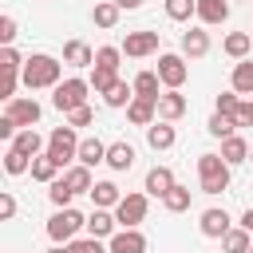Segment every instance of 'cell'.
<instances>
[{
  "label": "cell",
  "instance_id": "cell-1",
  "mask_svg": "<svg viewBox=\"0 0 253 253\" xmlns=\"http://www.w3.org/2000/svg\"><path fill=\"white\" fill-rule=\"evenodd\" d=\"M59 71H63V63L55 59V55H32V59H24V87L28 91H40V87H59Z\"/></svg>",
  "mask_w": 253,
  "mask_h": 253
},
{
  "label": "cell",
  "instance_id": "cell-2",
  "mask_svg": "<svg viewBox=\"0 0 253 253\" xmlns=\"http://www.w3.org/2000/svg\"><path fill=\"white\" fill-rule=\"evenodd\" d=\"M229 162L221 154H202L198 158V178H202V194H221L229 190Z\"/></svg>",
  "mask_w": 253,
  "mask_h": 253
},
{
  "label": "cell",
  "instance_id": "cell-3",
  "mask_svg": "<svg viewBox=\"0 0 253 253\" xmlns=\"http://www.w3.org/2000/svg\"><path fill=\"white\" fill-rule=\"evenodd\" d=\"M87 91H91V83H87V79H79V75H71V79H63V83L55 87L51 107H55V111H63V115H71V111L87 107Z\"/></svg>",
  "mask_w": 253,
  "mask_h": 253
},
{
  "label": "cell",
  "instance_id": "cell-4",
  "mask_svg": "<svg viewBox=\"0 0 253 253\" xmlns=\"http://www.w3.org/2000/svg\"><path fill=\"white\" fill-rule=\"evenodd\" d=\"M79 225H87V217L79 213V210H55L51 217H47V237L55 241V245H71V237L79 233Z\"/></svg>",
  "mask_w": 253,
  "mask_h": 253
},
{
  "label": "cell",
  "instance_id": "cell-5",
  "mask_svg": "<svg viewBox=\"0 0 253 253\" xmlns=\"http://www.w3.org/2000/svg\"><path fill=\"white\" fill-rule=\"evenodd\" d=\"M79 142H83V138H75V126L63 123V126H55V130L47 134V154H51L59 166H67L71 158H79Z\"/></svg>",
  "mask_w": 253,
  "mask_h": 253
},
{
  "label": "cell",
  "instance_id": "cell-6",
  "mask_svg": "<svg viewBox=\"0 0 253 253\" xmlns=\"http://www.w3.org/2000/svg\"><path fill=\"white\" fill-rule=\"evenodd\" d=\"M146 198L150 194H123V202L115 206V221L123 229H138V221H146Z\"/></svg>",
  "mask_w": 253,
  "mask_h": 253
},
{
  "label": "cell",
  "instance_id": "cell-7",
  "mask_svg": "<svg viewBox=\"0 0 253 253\" xmlns=\"http://www.w3.org/2000/svg\"><path fill=\"white\" fill-rule=\"evenodd\" d=\"M186 75H190V67H186V59H182V55H174V51L158 55V79H162V87H166V91H178V87L186 83Z\"/></svg>",
  "mask_w": 253,
  "mask_h": 253
},
{
  "label": "cell",
  "instance_id": "cell-8",
  "mask_svg": "<svg viewBox=\"0 0 253 253\" xmlns=\"http://www.w3.org/2000/svg\"><path fill=\"white\" fill-rule=\"evenodd\" d=\"M4 115H8V119H12L16 126H20V130H28V126H36V123H40V115H43V107H40L36 99H12Z\"/></svg>",
  "mask_w": 253,
  "mask_h": 253
},
{
  "label": "cell",
  "instance_id": "cell-9",
  "mask_svg": "<svg viewBox=\"0 0 253 253\" xmlns=\"http://www.w3.org/2000/svg\"><path fill=\"white\" fill-rule=\"evenodd\" d=\"M150 51H158V32H126V40H123V55L142 59V55H150Z\"/></svg>",
  "mask_w": 253,
  "mask_h": 253
},
{
  "label": "cell",
  "instance_id": "cell-10",
  "mask_svg": "<svg viewBox=\"0 0 253 253\" xmlns=\"http://www.w3.org/2000/svg\"><path fill=\"white\" fill-rule=\"evenodd\" d=\"M186 115V95L182 91H162L158 95V119L162 123H174V119H182Z\"/></svg>",
  "mask_w": 253,
  "mask_h": 253
},
{
  "label": "cell",
  "instance_id": "cell-11",
  "mask_svg": "<svg viewBox=\"0 0 253 253\" xmlns=\"http://www.w3.org/2000/svg\"><path fill=\"white\" fill-rule=\"evenodd\" d=\"M198 225H202V233H206V237H217V241L233 229V225H229V213H225V210H217V206H213V210H206Z\"/></svg>",
  "mask_w": 253,
  "mask_h": 253
},
{
  "label": "cell",
  "instance_id": "cell-12",
  "mask_svg": "<svg viewBox=\"0 0 253 253\" xmlns=\"http://www.w3.org/2000/svg\"><path fill=\"white\" fill-rule=\"evenodd\" d=\"M154 111H158V99H142V95H134V103L126 107V119H130L134 126H154Z\"/></svg>",
  "mask_w": 253,
  "mask_h": 253
},
{
  "label": "cell",
  "instance_id": "cell-13",
  "mask_svg": "<svg viewBox=\"0 0 253 253\" xmlns=\"http://www.w3.org/2000/svg\"><path fill=\"white\" fill-rule=\"evenodd\" d=\"M174 186H178V182H174V174H170L166 166H154V170L146 174V186H142V190H146L150 198H166Z\"/></svg>",
  "mask_w": 253,
  "mask_h": 253
},
{
  "label": "cell",
  "instance_id": "cell-14",
  "mask_svg": "<svg viewBox=\"0 0 253 253\" xmlns=\"http://www.w3.org/2000/svg\"><path fill=\"white\" fill-rule=\"evenodd\" d=\"M111 253H146V237L138 229H119L111 237Z\"/></svg>",
  "mask_w": 253,
  "mask_h": 253
},
{
  "label": "cell",
  "instance_id": "cell-15",
  "mask_svg": "<svg viewBox=\"0 0 253 253\" xmlns=\"http://www.w3.org/2000/svg\"><path fill=\"white\" fill-rule=\"evenodd\" d=\"M63 63H71V67H95V51L83 40H67L63 43Z\"/></svg>",
  "mask_w": 253,
  "mask_h": 253
},
{
  "label": "cell",
  "instance_id": "cell-16",
  "mask_svg": "<svg viewBox=\"0 0 253 253\" xmlns=\"http://www.w3.org/2000/svg\"><path fill=\"white\" fill-rule=\"evenodd\" d=\"M249 142L241 138V134H229V138H221V158L229 162V166H241V162H249Z\"/></svg>",
  "mask_w": 253,
  "mask_h": 253
},
{
  "label": "cell",
  "instance_id": "cell-17",
  "mask_svg": "<svg viewBox=\"0 0 253 253\" xmlns=\"http://www.w3.org/2000/svg\"><path fill=\"white\" fill-rule=\"evenodd\" d=\"M206 51H210V36H206V32H198V28L182 32V55H190V59H202Z\"/></svg>",
  "mask_w": 253,
  "mask_h": 253
},
{
  "label": "cell",
  "instance_id": "cell-18",
  "mask_svg": "<svg viewBox=\"0 0 253 253\" xmlns=\"http://www.w3.org/2000/svg\"><path fill=\"white\" fill-rule=\"evenodd\" d=\"M174 138H178V134H174V126H170V123H162V119H158L154 126H146V142H150V150H170V146H174Z\"/></svg>",
  "mask_w": 253,
  "mask_h": 253
},
{
  "label": "cell",
  "instance_id": "cell-19",
  "mask_svg": "<svg viewBox=\"0 0 253 253\" xmlns=\"http://www.w3.org/2000/svg\"><path fill=\"white\" fill-rule=\"evenodd\" d=\"M107 166L111 170H130L134 166V146L130 142H111L107 146Z\"/></svg>",
  "mask_w": 253,
  "mask_h": 253
},
{
  "label": "cell",
  "instance_id": "cell-20",
  "mask_svg": "<svg viewBox=\"0 0 253 253\" xmlns=\"http://www.w3.org/2000/svg\"><path fill=\"white\" fill-rule=\"evenodd\" d=\"M91 202H95V210H111V206L123 202V194H119L115 182H95L91 186Z\"/></svg>",
  "mask_w": 253,
  "mask_h": 253
},
{
  "label": "cell",
  "instance_id": "cell-21",
  "mask_svg": "<svg viewBox=\"0 0 253 253\" xmlns=\"http://www.w3.org/2000/svg\"><path fill=\"white\" fill-rule=\"evenodd\" d=\"M119 221H115V213H107V210H95L91 217H87V233L91 237H115L119 229H115Z\"/></svg>",
  "mask_w": 253,
  "mask_h": 253
},
{
  "label": "cell",
  "instance_id": "cell-22",
  "mask_svg": "<svg viewBox=\"0 0 253 253\" xmlns=\"http://www.w3.org/2000/svg\"><path fill=\"white\" fill-rule=\"evenodd\" d=\"M198 20L202 24H225L229 20V4L225 0H198Z\"/></svg>",
  "mask_w": 253,
  "mask_h": 253
},
{
  "label": "cell",
  "instance_id": "cell-23",
  "mask_svg": "<svg viewBox=\"0 0 253 253\" xmlns=\"http://www.w3.org/2000/svg\"><path fill=\"white\" fill-rule=\"evenodd\" d=\"M8 146H16L20 154H28V158H40V146H43V138H40V130L36 126H28V130H20Z\"/></svg>",
  "mask_w": 253,
  "mask_h": 253
},
{
  "label": "cell",
  "instance_id": "cell-24",
  "mask_svg": "<svg viewBox=\"0 0 253 253\" xmlns=\"http://www.w3.org/2000/svg\"><path fill=\"white\" fill-rule=\"evenodd\" d=\"M99 162H107V146L99 142V138H83L79 142V166H99Z\"/></svg>",
  "mask_w": 253,
  "mask_h": 253
},
{
  "label": "cell",
  "instance_id": "cell-25",
  "mask_svg": "<svg viewBox=\"0 0 253 253\" xmlns=\"http://www.w3.org/2000/svg\"><path fill=\"white\" fill-rule=\"evenodd\" d=\"M221 47H225V55H233V59L241 63V59L249 55V47H253V36H249V32H229Z\"/></svg>",
  "mask_w": 253,
  "mask_h": 253
},
{
  "label": "cell",
  "instance_id": "cell-26",
  "mask_svg": "<svg viewBox=\"0 0 253 253\" xmlns=\"http://www.w3.org/2000/svg\"><path fill=\"white\" fill-rule=\"evenodd\" d=\"M59 170H63V166H59L51 154H40V158H32V178H36V182H47V186H51Z\"/></svg>",
  "mask_w": 253,
  "mask_h": 253
},
{
  "label": "cell",
  "instance_id": "cell-27",
  "mask_svg": "<svg viewBox=\"0 0 253 253\" xmlns=\"http://www.w3.org/2000/svg\"><path fill=\"white\" fill-rule=\"evenodd\" d=\"M221 249H225V253H249V249H253V233L237 225V229H229V233L221 237Z\"/></svg>",
  "mask_w": 253,
  "mask_h": 253
},
{
  "label": "cell",
  "instance_id": "cell-28",
  "mask_svg": "<svg viewBox=\"0 0 253 253\" xmlns=\"http://www.w3.org/2000/svg\"><path fill=\"white\" fill-rule=\"evenodd\" d=\"M119 12H123V8H119L115 0H99L95 12H91V20H95L99 28H115V24H119Z\"/></svg>",
  "mask_w": 253,
  "mask_h": 253
},
{
  "label": "cell",
  "instance_id": "cell-29",
  "mask_svg": "<svg viewBox=\"0 0 253 253\" xmlns=\"http://www.w3.org/2000/svg\"><path fill=\"white\" fill-rule=\"evenodd\" d=\"M103 99H107V107H130V103H134V83L119 79V83H115V87H111Z\"/></svg>",
  "mask_w": 253,
  "mask_h": 253
},
{
  "label": "cell",
  "instance_id": "cell-30",
  "mask_svg": "<svg viewBox=\"0 0 253 253\" xmlns=\"http://www.w3.org/2000/svg\"><path fill=\"white\" fill-rule=\"evenodd\" d=\"M233 91L237 95H253V59H241L233 67Z\"/></svg>",
  "mask_w": 253,
  "mask_h": 253
},
{
  "label": "cell",
  "instance_id": "cell-31",
  "mask_svg": "<svg viewBox=\"0 0 253 253\" xmlns=\"http://www.w3.org/2000/svg\"><path fill=\"white\" fill-rule=\"evenodd\" d=\"M158 71H138L134 75V95H142V99H158Z\"/></svg>",
  "mask_w": 253,
  "mask_h": 253
},
{
  "label": "cell",
  "instance_id": "cell-32",
  "mask_svg": "<svg viewBox=\"0 0 253 253\" xmlns=\"http://www.w3.org/2000/svg\"><path fill=\"white\" fill-rule=\"evenodd\" d=\"M63 182H67V186H71L75 194H91V186H95V182H91V170H87V166H71V170L63 174Z\"/></svg>",
  "mask_w": 253,
  "mask_h": 253
},
{
  "label": "cell",
  "instance_id": "cell-33",
  "mask_svg": "<svg viewBox=\"0 0 253 253\" xmlns=\"http://www.w3.org/2000/svg\"><path fill=\"white\" fill-rule=\"evenodd\" d=\"M91 91H99V95H107L115 83H119V71H107V67H91Z\"/></svg>",
  "mask_w": 253,
  "mask_h": 253
},
{
  "label": "cell",
  "instance_id": "cell-34",
  "mask_svg": "<svg viewBox=\"0 0 253 253\" xmlns=\"http://www.w3.org/2000/svg\"><path fill=\"white\" fill-rule=\"evenodd\" d=\"M4 170H8L12 178H16V174H24V170H32V158H28V154H20L16 146H8V150H4Z\"/></svg>",
  "mask_w": 253,
  "mask_h": 253
},
{
  "label": "cell",
  "instance_id": "cell-35",
  "mask_svg": "<svg viewBox=\"0 0 253 253\" xmlns=\"http://www.w3.org/2000/svg\"><path fill=\"white\" fill-rule=\"evenodd\" d=\"M47 198H51V206H55V210H67V206H71V198H75V190H71L63 178H55V182H51V190H47Z\"/></svg>",
  "mask_w": 253,
  "mask_h": 253
},
{
  "label": "cell",
  "instance_id": "cell-36",
  "mask_svg": "<svg viewBox=\"0 0 253 253\" xmlns=\"http://www.w3.org/2000/svg\"><path fill=\"white\" fill-rule=\"evenodd\" d=\"M237 111H241V95L237 91H221L217 95V115H225V119L237 123Z\"/></svg>",
  "mask_w": 253,
  "mask_h": 253
},
{
  "label": "cell",
  "instance_id": "cell-37",
  "mask_svg": "<svg viewBox=\"0 0 253 253\" xmlns=\"http://www.w3.org/2000/svg\"><path fill=\"white\" fill-rule=\"evenodd\" d=\"M162 206H166L170 213H182V210H190V190H186V186H174V190L162 198Z\"/></svg>",
  "mask_w": 253,
  "mask_h": 253
},
{
  "label": "cell",
  "instance_id": "cell-38",
  "mask_svg": "<svg viewBox=\"0 0 253 253\" xmlns=\"http://www.w3.org/2000/svg\"><path fill=\"white\" fill-rule=\"evenodd\" d=\"M166 16L170 20H190V16H198V0H166Z\"/></svg>",
  "mask_w": 253,
  "mask_h": 253
},
{
  "label": "cell",
  "instance_id": "cell-39",
  "mask_svg": "<svg viewBox=\"0 0 253 253\" xmlns=\"http://www.w3.org/2000/svg\"><path fill=\"white\" fill-rule=\"evenodd\" d=\"M119 59H123V47H99V51H95V67L119 71Z\"/></svg>",
  "mask_w": 253,
  "mask_h": 253
},
{
  "label": "cell",
  "instance_id": "cell-40",
  "mask_svg": "<svg viewBox=\"0 0 253 253\" xmlns=\"http://www.w3.org/2000/svg\"><path fill=\"white\" fill-rule=\"evenodd\" d=\"M206 126H210V134H213V138H229V134L237 130V123H233V119H225V115H217V111H213V119H210Z\"/></svg>",
  "mask_w": 253,
  "mask_h": 253
},
{
  "label": "cell",
  "instance_id": "cell-41",
  "mask_svg": "<svg viewBox=\"0 0 253 253\" xmlns=\"http://www.w3.org/2000/svg\"><path fill=\"white\" fill-rule=\"evenodd\" d=\"M0 71H24V59H20L16 47H4L0 51Z\"/></svg>",
  "mask_w": 253,
  "mask_h": 253
},
{
  "label": "cell",
  "instance_id": "cell-42",
  "mask_svg": "<svg viewBox=\"0 0 253 253\" xmlns=\"http://www.w3.org/2000/svg\"><path fill=\"white\" fill-rule=\"evenodd\" d=\"M91 123H95V111L91 107H79V111L67 115V126H91Z\"/></svg>",
  "mask_w": 253,
  "mask_h": 253
},
{
  "label": "cell",
  "instance_id": "cell-43",
  "mask_svg": "<svg viewBox=\"0 0 253 253\" xmlns=\"http://www.w3.org/2000/svg\"><path fill=\"white\" fill-rule=\"evenodd\" d=\"M12 40H16V20L12 16H0V43L12 47Z\"/></svg>",
  "mask_w": 253,
  "mask_h": 253
},
{
  "label": "cell",
  "instance_id": "cell-44",
  "mask_svg": "<svg viewBox=\"0 0 253 253\" xmlns=\"http://www.w3.org/2000/svg\"><path fill=\"white\" fill-rule=\"evenodd\" d=\"M67 249H71V253H107V249L99 245V237H87V241H71Z\"/></svg>",
  "mask_w": 253,
  "mask_h": 253
},
{
  "label": "cell",
  "instance_id": "cell-45",
  "mask_svg": "<svg viewBox=\"0 0 253 253\" xmlns=\"http://www.w3.org/2000/svg\"><path fill=\"white\" fill-rule=\"evenodd\" d=\"M237 126H253V99H241V111H237Z\"/></svg>",
  "mask_w": 253,
  "mask_h": 253
},
{
  "label": "cell",
  "instance_id": "cell-46",
  "mask_svg": "<svg viewBox=\"0 0 253 253\" xmlns=\"http://www.w3.org/2000/svg\"><path fill=\"white\" fill-rule=\"evenodd\" d=\"M12 213H16V198H12V194H8V190H4V194H0V217H4V221H8V217H12Z\"/></svg>",
  "mask_w": 253,
  "mask_h": 253
},
{
  "label": "cell",
  "instance_id": "cell-47",
  "mask_svg": "<svg viewBox=\"0 0 253 253\" xmlns=\"http://www.w3.org/2000/svg\"><path fill=\"white\" fill-rule=\"evenodd\" d=\"M241 229H249V233H253V206L241 213Z\"/></svg>",
  "mask_w": 253,
  "mask_h": 253
},
{
  "label": "cell",
  "instance_id": "cell-48",
  "mask_svg": "<svg viewBox=\"0 0 253 253\" xmlns=\"http://www.w3.org/2000/svg\"><path fill=\"white\" fill-rule=\"evenodd\" d=\"M115 4H119V8H123V12H130V8H138V4H142V0H115Z\"/></svg>",
  "mask_w": 253,
  "mask_h": 253
},
{
  "label": "cell",
  "instance_id": "cell-49",
  "mask_svg": "<svg viewBox=\"0 0 253 253\" xmlns=\"http://www.w3.org/2000/svg\"><path fill=\"white\" fill-rule=\"evenodd\" d=\"M47 253H71V249H67V245H55V249H47Z\"/></svg>",
  "mask_w": 253,
  "mask_h": 253
},
{
  "label": "cell",
  "instance_id": "cell-50",
  "mask_svg": "<svg viewBox=\"0 0 253 253\" xmlns=\"http://www.w3.org/2000/svg\"><path fill=\"white\" fill-rule=\"evenodd\" d=\"M249 162H253V150H249Z\"/></svg>",
  "mask_w": 253,
  "mask_h": 253
},
{
  "label": "cell",
  "instance_id": "cell-51",
  "mask_svg": "<svg viewBox=\"0 0 253 253\" xmlns=\"http://www.w3.org/2000/svg\"><path fill=\"white\" fill-rule=\"evenodd\" d=\"M249 253H253V249H249Z\"/></svg>",
  "mask_w": 253,
  "mask_h": 253
}]
</instances>
